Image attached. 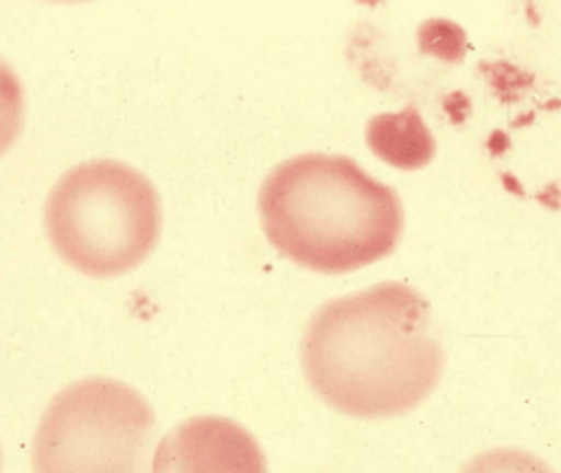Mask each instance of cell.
Returning <instances> with one entry per match:
<instances>
[{"mask_svg": "<svg viewBox=\"0 0 561 473\" xmlns=\"http://www.w3.org/2000/svg\"><path fill=\"white\" fill-rule=\"evenodd\" d=\"M301 366L312 391L337 413L391 419L436 391L445 353L430 301L404 282H380L317 310Z\"/></svg>", "mask_w": 561, "mask_h": 473, "instance_id": "6da1fadb", "label": "cell"}, {"mask_svg": "<svg viewBox=\"0 0 561 473\" xmlns=\"http://www.w3.org/2000/svg\"><path fill=\"white\" fill-rule=\"evenodd\" d=\"M53 3H85V0H53Z\"/></svg>", "mask_w": 561, "mask_h": 473, "instance_id": "ba28073f", "label": "cell"}, {"mask_svg": "<svg viewBox=\"0 0 561 473\" xmlns=\"http://www.w3.org/2000/svg\"><path fill=\"white\" fill-rule=\"evenodd\" d=\"M153 411L130 387L92 377L61 391L34 438V471H135L153 434Z\"/></svg>", "mask_w": 561, "mask_h": 473, "instance_id": "277c9868", "label": "cell"}, {"mask_svg": "<svg viewBox=\"0 0 561 473\" xmlns=\"http://www.w3.org/2000/svg\"><path fill=\"white\" fill-rule=\"evenodd\" d=\"M153 471H265V460L239 424L194 417L160 442Z\"/></svg>", "mask_w": 561, "mask_h": 473, "instance_id": "5b68a950", "label": "cell"}, {"mask_svg": "<svg viewBox=\"0 0 561 473\" xmlns=\"http://www.w3.org/2000/svg\"><path fill=\"white\" fill-rule=\"evenodd\" d=\"M25 94L16 72L0 59V158H3L23 130Z\"/></svg>", "mask_w": 561, "mask_h": 473, "instance_id": "52a82bcc", "label": "cell"}, {"mask_svg": "<svg viewBox=\"0 0 561 473\" xmlns=\"http://www.w3.org/2000/svg\"><path fill=\"white\" fill-rule=\"evenodd\" d=\"M270 245L319 274H351L391 256L404 209L391 186L344 155L306 153L280 162L259 194Z\"/></svg>", "mask_w": 561, "mask_h": 473, "instance_id": "7a4b0ae2", "label": "cell"}, {"mask_svg": "<svg viewBox=\"0 0 561 473\" xmlns=\"http://www.w3.org/2000/svg\"><path fill=\"white\" fill-rule=\"evenodd\" d=\"M45 231L72 269L92 278L142 265L162 231V205L147 175L117 160L70 169L45 203Z\"/></svg>", "mask_w": 561, "mask_h": 473, "instance_id": "3957f363", "label": "cell"}, {"mask_svg": "<svg viewBox=\"0 0 561 473\" xmlns=\"http://www.w3.org/2000/svg\"><path fill=\"white\" fill-rule=\"evenodd\" d=\"M366 141L382 162L402 171L425 169L436 158V139L413 106L373 117L366 126Z\"/></svg>", "mask_w": 561, "mask_h": 473, "instance_id": "8992f818", "label": "cell"}]
</instances>
